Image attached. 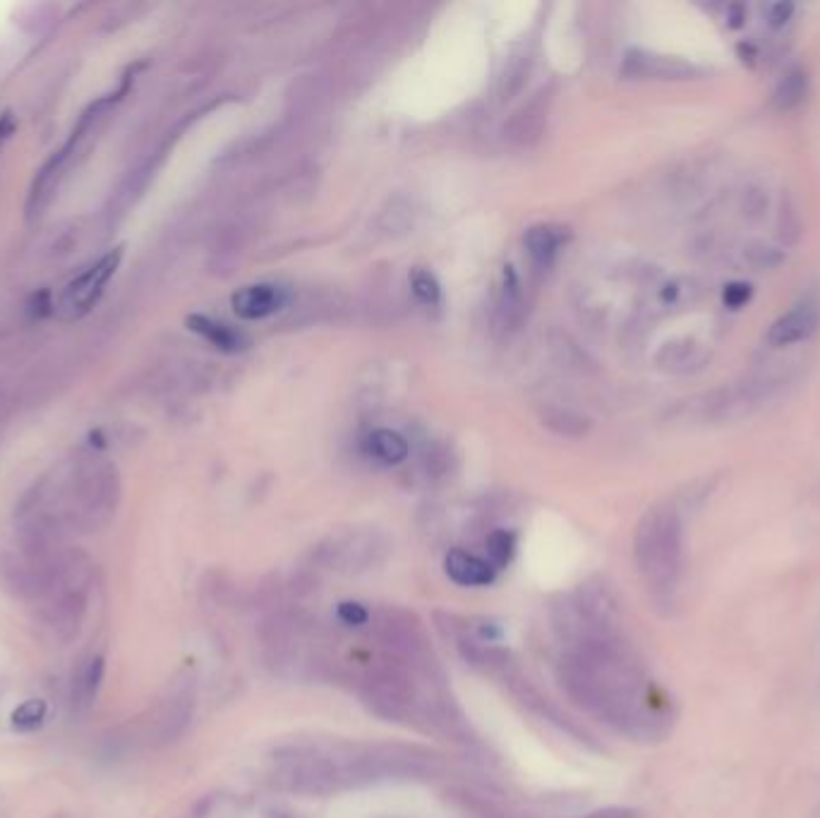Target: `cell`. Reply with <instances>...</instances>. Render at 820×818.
Listing matches in <instances>:
<instances>
[{
	"label": "cell",
	"mask_w": 820,
	"mask_h": 818,
	"mask_svg": "<svg viewBox=\"0 0 820 818\" xmlns=\"http://www.w3.org/2000/svg\"><path fill=\"white\" fill-rule=\"evenodd\" d=\"M820 324V310L813 303H799L792 310L785 312L780 320L773 322L768 332V344L775 348L794 346L801 341L811 339L818 332Z\"/></svg>",
	"instance_id": "9"
},
{
	"label": "cell",
	"mask_w": 820,
	"mask_h": 818,
	"mask_svg": "<svg viewBox=\"0 0 820 818\" xmlns=\"http://www.w3.org/2000/svg\"><path fill=\"white\" fill-rule=\"evenodd\" d=\"M789 15H792V5L789 3H777L770 8V22L773 24H782L789 20Z\"/></svg>",
	"instance_id": "28"
},
{
	"label": "cell",
	"mask_w": 820,
	"mask_h": 818,
	"mask_svg": "<svg viewBox=\"0 0 820 818\" xmlns=\"http://www.w3.org/2000/svg\"><path fill=\"white\" fill-rule=\"evenodd\" d=\"M370 619L377 641L387 648L391 658L401 660L427 687H444L442 667H439L437 658H434L430 641H427L425 629H422V622L413 612L396 605H387L379 607Z\"/></svg>",
	"instance_id": "4"
},
{
	"label": "cell",
	"mask_w": 820,
	"mask_h": 818,
	"mask_svg": "<svg viewBox=\"0 0 820 818\" xmlns=\"http://www.w3.org/2000/svg\"><path fill=\"white\" fill-rule=\"evenodd\" d=\"M444 571L451 581L458 583V586H490L494 581V569L487 559H480L475 555H470L466 550H449V555L444 557Z\"/></svg>",
	"instance_id": "13"
},
{
	"label": "cell",
	"mask_w": 820,
	"mask_h": 818,
	"mask_svg": "<svg viewBox=\"0 0 820 818\" xmlns=\"http://www.w3.org/2000/svg\"><path fill=\"white\" fill-rule=\"evenodd\" d=\"M564 694L621 735L636 742H657L672 718L655 694L624 634L586 636L564 646L557 663Z\"/></svg>",
	"instance_id": "1"
},
{
	"label": "cell",
	"mask_w": 820,
	"mask_h": 818,
	"mask_svg": "<svg viewBox=\"0 0 820 818\" xmlns=\"http://www.w3.org/2000/svg\"><path fill=\"white\" fill-rule=\"evenodd\" d=\"M286 305V291L276 284H255L240 288L233 296V312L243 320H264Z\"/></svg>",
	"instance_id": "11"
},
{
	"label": "cell",
	"mask_w": 820,
	"mask_h": 818,
	"mask_svg": "<svg viewBox=\"0 0 820 818\" xmlns=\"http://www.w3.org/2000/svg\"><path fill=\"white\" fill-rule=\"evenodd\" d=\"M705 360H708V353L693 341H674L657 353V365L667 372H677V375L701 370Z\"/></svg>",
	"instance_id": "15"
},
{
	"label": "cell",
	"mask_w": 820,
	"mask_h": 818,
	"mask_svg": "<svg viewBox=\"0 0 820 818\" xmlns=\"http://www.w3.org/2000/svg\"><path fill=\"white\" fill-rule=\"evenodd\" d=\"M410 291L415 293V298L425 305H437L439 296H442V288H439V281L427 272V269H415L410 274Z\"/></svg>",
	"instance_id": "22"
},
{
	"label": "cell",
	"mask_w": 820,
	"mask_h": 818,
	"mask_svg": "<svg viewBox=\"0 0 820 818\" xmlns=\"http://www.w3.org/2000/svg\"><path fill=\"white\" fill-rule=\"evenodd\" d=\"M336 615L343 624H348V627H363V624L370 622V610H367L365 605L360 603H351V600H346V603L339 605V610H336Z\"/></svg>",
	"instance_id": "24"
},
{
	"label": "cell",
	"mask_w": 820,
	"mask_h": 818,
	"mask_svg": "<svg viewBox=\"0 0 820 818\" xmlns=\"http://www.w3.org/2000/svg\"><path fill=\"white\" fill-rule=\"evenodd\" d=\"M274 783L303 797H329L343 790L339 756L312 747H291L276 754Z\"/></svg>",
	"instance_id": "5"
},
{
	"label": "cell",
	"mask_w": 820,
	"mask_h": 818,
	"mask_svg": "<svg viewBox=\"0 0 820 818\" xmlns=\"http://www.w3.org/2000/svg\"><path fill=\"white\" fill-rule=\"evenodd\" d=\"M633 559L657 600L674 593L684 564V528L677 509L657 504L645 511L633 535Z\"/></svg>",
	"instance_id": "2"
},
{
	"label": "cell",
	"mask_w": 820,
	"mask_h": 818,
	"mask_svg": "<svg viewBox=\"0 0 820 818\" xmlns=\"http://www.w3.org/2000/svg\"><path fill=\"white\" fill-rule=\"evenodd\" d=\"M101 679H104V658L89 660L87 670H84V677H82V694H80V699L84 703L94 701L96 691H99L101 687Z\"/></svg>",
	"instance_id": "23"
},
{
	"label": "cell",
	"mask_w": 820,
	"mask_h": 818,
	"mask_svg": "<svg viewBox=\"0 0 820 818\" xmlns=\"http://www.w3.org/2000/svg\"><path fill=\"white\" fill-rule=\"evenodd\" d=\"M188 327L195 334H200L202 339H207L211 346L221 348V351H226V353L243 351V348L247 346V339L243 334L235 332V329L228 327V324L211 320V317L190 315L188 317Z\"/></svg>",
	"instance_id": "17"
},
{
	"label": "cell",
	"mask_w": 820,
	"mask_h": 818,
	"mask_svg": "<svg viewBox=\"0 0 820 818\" xmlns=\"http://www.w3.org/2000/svg\"><path fill=\"white\" fill-rule=\"evenodd\" d=\"M703 70L689 63V60L660 56V53L650 51H633L626 53L624 63H621V77L624 80H641V82H677V80H693L701 77Z\"/></svg>",
	"instance_id": "8"
},
{
	"label": "cell",
	"mask_w": 820,
	"mask_h": 818,
	"mask_svg": "<svg viewBox=\"0 0 820 818\" xmlns=\"http://www.w3.org/2000/svg\"><path fill=\"white\" fill-rule=\"evenodd\" d=\"M569 238H571V231L566 226L538 224V226L528 228L526 236H523V243H526L530 260H533L535 264H540V267H547V264L559 255V250L564 248Z\"/></svg>",
	"instance_id": "14"
},
{
	"label": "cell",
	"mask_w": 820,
	"mask_h": 818,
	"mask_svg": "<svg viewBox=\"0 0 820 818\" xmlns=\"http://www.w3.org/2000/svg\"><path fill=\"white\" fill-rule=\"evenodd\" d=\"M365 451L370 459H375L384 466H396V463H403L408 459L410 447L406 442V437L399 435L396 430H375L370 437L365 439Z\"/></svg>",
	"instance_id": "18"
},
{
	"label": "cell",
	"mask_w": 820,
	"mask_h": 818,
	"mask_svg": "<svg viewBox=\"0 0 820 818\" xmlns=\"http://www.w3.org/2000/svg\"><path fill=\"white\" fill-rule=\"evenodd\" d=\"M123 260V248H116L111 252H106L99 262H94L92 267L84 269V272L72 279L65 291L60 293L58 300V315L65 317V320H75V317H82L84 312H89V308L99 300L101 293L111 276L116 274L118 264Z\"/></svg>",
	"instance_id": "7"
},
{
	"label": "cell",
	"mask_w": 820,
	"mask_h": 818,
	"mask_svg": "<svg viewBox=\"0 0 820 818\" xmlns=\"http://www.w3.org/2000/svg\"><path fill=\"white\" fill-rule=\"evenodd\" d=\"M485 550H487V557H490L487 562H490L494 569H504L506 564L514 559L516 535L511 531H492L490 535H487Z\"/></svg>",
	"instance_id": "20"
},
{
	"label": "cell",
	"mask_w": 820,
	"mask_h": 818,
	"mask_svg": "<svg viewBox=\"0 0 820 818\" xmlns=\"http://www.w3.org/2000/svg\"><path fill=\"white\" fill-rule=\"evenodd\" d=\"M746 260H749L756 269L765 267H775L777 262L782 260L780 255L773 248H765V245H753V248L746 250Z\"/></svg>",
	"instance_id": "25"
},
{
	"label": "cell",
	"mask_w": 820,
	"mask_h": 818,
	"mask_svg": "<svg viewBox=\"0 0 820 818\" xmlns=\"http://www.w3.org/2000/svg\"><path fill=\"white\" fill-rule=\"evenodd\" d=\"M44 718H46V703L41 699H29L12 711V727L20 732H29V730H36V727L44 723Z\"/></svg>",
	"instance_id": "21"
},
{
	"label": "cell",
	"mask_w": 820,
	"mask_h": 818,
	"mask_svg": "<svg viewBox=\"0 0 820 818\" xmlns=\"http://www.w3.org/2000/svg\"><path fill=\"white\" fill-rule=\"evenodd\" d=\"M389 552V538L377 528H348L324 538L312 552V562L334 574L360 576L387 562Z\"/></svg>",
	"instance_id": "6"
},
{
	"label": "cell",
	"mask_w": 820,
	"mask_h": 818,
	"mask_svg": "<svg viewBox=\"0 0 820 818\" xmlns=\"http://www.w3.org/2000/svg\"><path fill=\"white\" fill-rule=\"evenodd\" d=\"M547 113H550V106H547L545 96L530 99L526 106L518 108L514 116L506 120V140L516 144V147H533V144H538L542 132L547 128Z\"/></svg>",
	"instance_id": "10"
},
{
	"label": "cell",
	"mask_w": 820,
	"mask_h": 818,
	"mask_svg": "<svg viewBox=\"0 0 820 818\" xmlns=\"http://www.w3.org/2000/svg\"><path fill=\"white\" fill-rule=\"evenodd\" d=\"M751 298V288L746 284H732L727 286L725 291V303L729 308H741V305L746 303V300Z\"/></svg>",
	"instance_id": "26"
},
{
	"label": "cell",
	"mask_w": 820,
	"mask_h": 818,
	"mask_svg": "<svg viewBox=\"0 0 820 818\" xmlns=\"http://www.w3.org/2000/svg\"><path fill=\"white\" fill-rule=\"evenodd\" d=\"M540 425L562 439H581L588 435L590 420L586 415L564 406H545L540 411Z\"/></svg>",
	"instance_id": "16"
},
{
	"label": "cell",
	"mask_w": 820,
	"mask_h": 818,
	"mask_svg": "<svg viewBox=\"0 0 820 818\" xmlns=\"http://www.w3.org/2000/svg\"><path fill=\"white\" fill-rule=\"evenodd\" d=\"M586 818H638V816H636V811H631V809H619V807H614V809L595 811V814H590V816H586Z\"/></svg>",
	"instance_id": "27"
},
{
	"label": "cell",
	"mask_w": 820,
	"mask_h": 818,
	"mask_svg": "<svg viewBox=\"0 0 820 818\" xmlns=\"http://www.w3.org/2000/svg\"><path fill=\"white\" fill-rule=\"evenodd\" d=\"M523 310H526V303H523L521 284H518L514 269L504 267L502 284L494 296V327L506 334L514 332L523 320Z\"/></svg>",
	"instance_id": "12"
},
{
	"label": "cell",
	"mask_w": 820,
	"mask_h": 818,
	"mask_svg": "<svg viewBox=\"0 0 820 818\" xmlns=\"http://www.w3.org/2000/svg\"><path fill=\"white\" fill-rule=\"evenodd\" d=\"M806 92H809V80H806V72L804 70H789L785 77H782V82L777 84L775 89V106L777 111L787 113V111H794L801 101L806 99Z\"/></svg>",
	"instance_id": "19"
},
{
	"label": "cell",
	"mask_w": 820,
	"mask_h": 818,
	"mask_svg": "<svg viewBox=\"0 0 820 818\" xmlns=\"http://www.w3.org/2000/svg\"><path fill=\"white\" fill-rule=\"evenodd\" d=\"M420 679L401 660L387 655L372 663L358 679V694L365 708L387 723H410L418 720L422 694Z\"/></svg>",
	"instance_id": "3"
}]
</instances>
